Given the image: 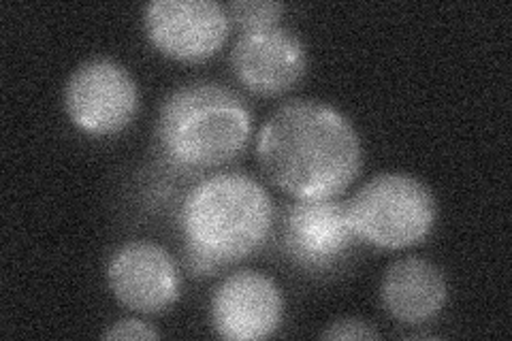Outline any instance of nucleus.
<instances>
[{"label":"nucleus","mask_w":512,"mask_h":341,"mask_svg":"<svg viewBox=\"0 0 512 341\" xmlns=\"http://www.w3.org/2000/svg\"><path fill=\"white\" fill-rule=\"evenodd\" d=\"M184 267L190 278H212L220 269L229 267L224 261L212 252H207L199 246H192V243L184 241Z\"/></svg>","instance_id":"nucleus-13"},{"label":"nucleus","mask_w":512,"mask_h":341,"mask_svg":"<svg viewBox=\"0 0 512 341\" xmlns=\"http://www.w3.org/2000/svg\"><path fill=\"white\" fill-rule=\"evenodd\" d=\"M380 303L399 324H425L440 316L448 303L446 275L427 258H397L382 275Z\"/></svg>","instance_id":"nucleus-11"},{"label":"nucleus","mask_w":512,"mask_h":341,"mask_svg":"<svg viewBox=\"0 0 512 341\" xmlns=\"http://www.w3.org/2000/svg\"><path fill=\"white\" fill-rule=\"evenodd\" d=\"M62 105L79 131L109 137L122 133L137 118L141 92L124 64L99 56L84 60L69 75Z\"/></svg>","instance_id":"nucleus-5"},{"label":"nucleus","mask_w":512,"mask_h":341,"mask_svg":"<svg viewBox=\"0 0 512 341\" xmlns=\"http://www.w3.org/2000/svg\"><path fill=\"white\" fill-rule=\"evenodd\" d=\"M252 135L246 101L218 81H190L165 96L156 141L171 165L203 171L242 156Z\"/></svg>","instance_id":"nucleus-2"},{"label":"nucleus","mask_w":512,"mask_h":341,"mask_svg":"<svg viewBox=\"0 0 512 341\" xmlns=\"http://www.w3.org/2000/svg\"><path fill=\"white\" fill-rule=\"evenodd\" d=\"M224 9H227L229 22L246 32L280 24L286 7L278 0H233Z\"/></svg>","instance_id":"nucleus-12"},{"label":"nucleus","mask_w":512,"mask_h":341,"mask_svg":"<svg viewBox=\"0 0 512 341\" xmlns=\"http://www.w3.org/2000/svg\"><path fill=\"white\" fill-rule=\"evenodd\" d=\"M111 295L131 312L163 314L180 297L182 278L175 258L154 241H126L107 263Z\"/></svg>","instance_id":"nucleus-9"},{"label":"nucleus","mask_w":512,"mask_h":341,"mask_svg":"<svg viewBox=\"0 0 512 341\" xmlns=\"http://www.w3.org/2000/svg\"><path fill=\"white\" fill-rule=\"evenodd\" d=\"M256 160L267 182L295 199H335L361 175L363 143L340 109L291 99L261 126Z\"/></svg>","instance_id":"nucleus-1"},{"label":"nucleus","mask_w":512,"mask_h":341,"mask_svg":"<svg viewBox=\"0 0 512 341\" xmlns=\"http://www.w3.org/2000/svg\"><path fill=\"white\" fill-rule=\"evenodd\" d=\"M357 237L384 250L416 246L434 231L438 203L431 188L408 173H380L346 201Z\"/></svg>","instance_id":"nucleus-4"},{"label":"nucleus","mask_w":512,"mask_h":341,"mask_svg":"<svg viewBox=\"0 0 512 341\" xmlns=\"http://www.w3.org/2000/svg\"><path fill=\"white\" fill-rule=\"evenodd\" d=\"M308 64V45L282 24L242 32L231 50L235 79L259 96L291 92L306 77Z\"/></svg>","instance_id":"nucleus-8"},{"label":"nucleus","mask_w":512,"mask_h":341,"mask_svg":"<svg viewBox=\"0 0 512 341\" xmlns=\"http://www.w3.org/2000/svg\"><path fill=\"white\" fill-rule=\"evenodd\" d=\"M357 233L348 220L346 201L314 199L286 205L280 243L286 258L303 271H327L340 265L357 246Z\"/></svg>","instance_id":"nucleus-6"},{"label":"nucleus","mask_w":512,"mask_h":341,"mask_svg":"<svg viewBox=\"0 0 512 341\" xmlns=\"http://www.w3.org/2000/svg\"><path fill=\"white\" fill-rule=\"evenodd\" d=\"M210 314L216 335L254 341L274 335L284 318V297L269 275L254 269L229 273L212 295Z\"/></svg>","instance_id":"nucleus-10"},{"label":"nucleus","mask_w":512,"mask_h":341,"mask_svg":"<svg viewBox=\"0 0 512 341\" xmlns=\"http://www.w3.org/2000/svg\"><path fill=\"white\" fill-rule=\"evenodd\" d=\"M274 226V203L254 177L224 171L190 188L180 207L184 241L227 265L261 250Z\"/></svg>","instance_id":"nucleus-3"},{"label":"nucleus","mask_w":512,"mask_h":341,"mask_svg":"<svg viewBox=\"0 0 512 341\" xmlns=\"http://www.w3.org/2000/svg\"><path fill=\"white\" fill-rule=\"evenodd\" d=\"M160 333L148 324L146 320L139 318H122L111 324V327L103 333V339H158Z\"/></svg>","instance_id":"nucleus-15"},{"label":"nucleus","mask_w":512,"mask_h":341,"mask_svg":"<svg viewBox=\"0 0 512 341\" xmlns=\"http://www.w3.org/2000/svg\"><path fill=\"white\" fill-rule=\"evenodd\" d=\"M320 337L333 339V341H340V339H376L378 331L363 318L346 316V318L333 320L329 327L323 333H320Z\"/></svg>","instance_id":"nucleus-14"},{"label":"nucleus","mask_w":512,"mask_h":341,"mask_svg":"<svg viewBox=\"0 0 512 341\" xmlns=\"http://www.w3.org/2000/svg\"><path fill=\"white\" fill-rule=\"evenodd\" d=\"M143 28L156 50L180 62H203L227 43L231 22L214 0H154L143 11Z\"/></svg>","instance_id":"nucleus-7"}]
</instances>
